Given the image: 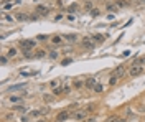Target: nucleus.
<instances>
[{"instance_id": "nucleus-1", "label": "nucleus", "mask_w": 145, "mask_h": 122, "mask_svg": "<svg viewBox=\"0 0 145 122\" xmlns=\"http://www.w3.org/2000/svg\"><path fill=\"white\" fill-rule=\"evenodd\" d=\"M144 73V66H137V65H132L130 68V71H129V74L130 76H138Z\"/></svg>"}, {"instance_id": "nucleus-2", "label": "nucleus", "mask_w": 145, "mask_h": 122, "mask_svg": "<svg viewBox=\"0 0 145 122\" xmlns=\"http://www.w3.org/2000/svg\"><path fill=\"white\" fill-rule=\"evenodd\" d=\"M20 45H22V48L30 50V48H33L36 45V41H35V40H22V41H20Z\"/></svg>"}, {"instance_id": "nucleus-3", "label": "nucleus", "mask_w": 145, "mask_h": 122, "mask_svg": "<svg viewBox=\"0 0 145 122\" xmlns=\"http://www.w3.org/2000/svg\"><path fill=\"white\" fill-rule=\"evenodd\" d=\"M45 114H48V107H45V109H36V111H31V112H30V115H33V117H40V115H45Z\"/></svg>"}, {"instance_id": "nucleus-4", "label": "nucleus", "mask_w": 145, "mask_h": 122, "mask_svg": "<svg viewBox=\"0 0 145 122\" xmlns=\"http://www.w3.org/2000/svg\"><path fill=\"white\" fill-rule=\"evenodd\" d=\"M36 13H40V15H48V13H50V8H48L46 5H38V7H36Z\"/></svg>"}, {"instance_id": "nucleus-5", "label": "nucleus", "mask_w": 145, "mask_h": 122, "mask_svg": "<svg viewBox=\"0 0 145 122\" xmlns=\"http://www.w3.org/2000/svg\"><path fill=\"white\" fill-rule=\"evenodd\" d=\"M81 43H82V46H84V48H87V50H92V48H94V43H92V41H91V38H87V36H86V38H82V41H81Z\"/></svg>"}, {"instance_id": "nucleus-6", "label": "nucleus", "mask_w": 145, "mask_h": 122, "mask_svg": "<svg viewBox=\"0 0 145 122\" xmlns=\"http://www.w3.org/2000/svg\"><path fill=\"white\" fill-rule=\"evenodd\" d=\"M68 117H69V111H63V112H59V114H58L56 121H58V122H63V121H66Z\"/></svg>"}, {"instance_id": "nucleus-7", "label": "nucleus", "mask_w": 145, "mask_h": 122, "mask_svg": "<svg viewBox=\"0 0 145 122\" xmlns=\"http://www.w3.org/2000/svg\"><path fill=\"white\" fill-rule=\"evenodd\" d=\"M124 73H125V66H119L117 69L114 71V76H117L119 79H120V78L124 76Z\"/></svg>"}, {"instance_id": "nucleus-8", "label": "nucleus", "mask_w": 145, "mask_h": 122, "mask_svg": "<svg viewBox=\"0 0 145 122\" xmlns=\"http://www.w3.org/2000/svg\"><path fill=\"white\" fill-rule=\"evenodd\" d=\"M25 83H22V84H15V86H10L8 87V91L10 93H13V91H20V89H25Z\"/></svg>"}, {"instance_id": "nucleus-9", "label": "nucleus", "mask_w": 145, "mask_h": 122, "mask_svg": "<svg viewBox=\"0 0 145 122\" xmlns=\"http://www.w3.org/2000/svg\"><path fill=\"white\" fill-rule=\"evenodd\" d=\"M84 117H86V112H84V111H76V112H74V119H78V121H81Z\"/></svg>"}, {"instance_id": "nucleus-10", "label": "nucleus", "mask_w": 145, "mask_h": 122, "mask_svg": "<svg viewBox=\"0 0 145 122\" xmlns=\"http://www.w3.org/2000/svg\"><path fill=\"white\" fill-rule=\"evenodd\" d=\"M116 3H117V7H119V8H122V7H127V5H130V2H127V0H117Z\"/></svg>"}, {"instance_id": "nucleus-11", "label": "nucleus", "mask_w": 145, "mask_h": 122, "mask_svg": "<svg viewBox=\"0 0 145 122\" xmlns=\"http://www.w3.org/2000/svg\"><path fill=\"white\" fill-rule=\"evenodd\" d=\"M51 41H53L54 45H61V41H63V38L59 36V35H54V36L51 38Z\"/></svg>"}, {"instance_id": "nucleus-12", "label": "nucleus", "mask_w": 145, "mask_h": 122, "mask_svg": "<svg viewBox=\"0 0 145 122\" xmlns=\"http://www.w3.org/2000/svg\"><path fill=\"white\" fill-rule=\"evenodd\" d=\"M96 84H97V83H96V79H94V78H91V79L86 81V86H87V87H94Z\"/></svg>"}, {"instance_id": "nucleus-13", "label": "nucleus", "mask_w": 145, "mask_h": 122, "mask_svg": "<svg viewBox=\"0 0 145 122\" xmlns=\"http://www.w3.org/2000/svg\"><path fill=\"white\" fill-rule=\"evenodd\" d=\"M117 8V3H107V10H110V12H116Z\"/></svg>"}, {"instance_id": "nucleus-14", "label": "nucleus", "mask_w": 145, "mask_h": 122, "mask_svg": "<svg viewBox=\"0 0 145 122\" xmlns=\"http://www.w3.org/2000/svg\"><path fill=\"white\" fill-rule=\"evenodd\" d=\"M15 111H18V112H27L28 107H27V106H17V107H15Z\"/></svg>"}, {"instance_id": "nucleus-15", "label": "nucleus", "mask_w": 145, "mask_h": 122, "mask_svg": "<svg viewBox=\"0 0 145 122\" xmlns=\"http://www.w3.org/2000/svg\"><path fill=\"white\" fill-rule=\"evenodd\" d=\"M64 40H69V41H76L78 36L76 35H64Z\"/></svg>"}, {"instance_id": "nucleus-16", "label": "nucleus", "mask_w": 145, "mask_h": 122, "mask_svg": "<svg viewBox=\"0 0 145 122\" xmlns=\"http://www.w3.org/2000/svg\"><path fill=\"white\" fill-rule=\"evenodd\" d=\"M99 15H101V12L97 8H92V10H91V17H94V18H96V17H99Z\"/></svg>"}, {"instance_id": "nucleus-17", "label": "nucleus", "mask_w": 145, "mask_h": 122, "mask_svg": "<svg viewBox=\"0 0 145 122\" xmlns=\"http://www.w3.org/2000/svg\"><path fill=\"white\" fill-rule=\"evenodd\" d=\"M132 5H145V0H130Z\"/></svg>"}, {"instance_id": "nucleus-18", "label": "nucleus", "mask_w": 145, "mask_h": 122, "mask_svg": "<svg viewBox=\"0 0 145 122\" xmlns=\"http://www.w3.org/2000/svg\"><path fill=\"white\" fill-rule=\"evenodd\" d=\"M145 63V58H137L135 61H134V65H137V66H140V65H144Z\"/></svg>"}, {"instance_id": "nucleus-19", "label": "nucleus", "mask_w": 145, "mask_h": 122, "mask_svg": "<svg viewBox=\"0 0 145 122\" xmlns=\"http://www.w3.org/2000/svg\"><path fill=\"white\" fill-rule=\"evenodd\" d=\"M117 79H119L117 76H114V74H112V76H110V81H109V84H110V86H114L116 83H117Z\"/></svg>"}, {"instance_id": "nucleus-20", "label": "nucleus", "mask_w": 145, "mask_h": 122, "mask_svg": "<svg viewBox=\"0 0 145 122\" xmlns=\"http://www.w3.org/2000/svg\"><path fill=\"white\" fill-rule=\"evenodd\" d=\"M7 55H8L10 58H13L15 55H17V50H15V48H10V50H8V53H7Z\"/></svg>"}, {"instance_id": "nucleus-21", "label": "nucleus", "mask_w": 145, "mask_h": 122, "mask_svg": "<svg viewBox=\"0 0 145 122\" xmlns=\"http://www.w3.org/2000/svg\"><path fill=\"white\" fill-rule=\"evenodd\" d=\"M45 53H46V51L40 50V51H36V53H35V56H36V58H43V56H45Z\"/></svg>"}, {"instance_id": "nucleus-22", "label": "nucleus", "mask_w": 145, "mask_h": 122, "mask_svg": "<svg viewBox=\"0 0 145 122\" xmlns=\"http://www.w3.org/2000/svg\"><path fill=\"white\" fill-rule=\"evenodd\" d=\"M94 91L96 93H102V84H96L94 86Z\"/></svg>"}, {"instance_id": "nucleus-23", "label": "nucleus", "mask_w": 145, "mask_h": 122, "mask_svg": "<svg viewBox=\"0 0 145 122\" xmlns=\"http://www.w3.org/2000/svg\"><path fill=\"white\" fill-rule=\"evenodd\" d=\"M109 122H124V119H120V117H110Z\"/></svg>"}, {"instance_id": "nucleus-24", "label": "nucleus", "mask_w": 145, "mask_h": 122, "mask_svg": "<svg viewBox=\"0 0 145 122\" xmlns=\"http://www.w3.org/2000/svg\"><path fill=\"white\" fill-rule=\"evenodd\" d=\"M69 63H72V59H71V58H66V59H63V63H61V65L66 66V65H69Z\"/></svg>"}, {"instance_id": "nucleus-25", "label": "nucleus", "mask_w": 145, "mask_h": 122, "mask_svg": "<svg viewBox=\"0 0 145 122\" xmlns=\"http://www.w3.org/2000/svg\"><path fill=\"white\" fill-rule=\"evenodd\" d=\"M76 8H78V5H76V3H72V5H69V7H68V12H74Z\"/></svg>"}, {"instance_id": "nucleus-26", "label": "nucleus", "mask_w": 145, "mask_h": 122, "mask_svg": "<svg viewBox=\"0 0 145 122\" xmlns=\"http://www.w3.org/2000/svg\"><path fill=\"white\" fill-rule=\"evenodd\" d=\"M72 86H74V87H81V86H82V81H78V79H76V81L72 83Z\"/></svg>"}, {"instance_id": "nucleus-27", "label": "nucleus", "mask_w": 145, "mask_h": 122, "mask_svg": "<svg viewBox=\"0 0 145 122\" xmlns=\"http://www.w3.org/2000/svg\"><path fill=\"white\" fill-rule=\"evenodd\" d=\"M20 101V97H17V96H12L10 97V102H18Z\"/></svg>"}, {"instance_id": "nucleus-28", "label": "nucleus", "mask_w": 145, "mask_h": 122, "mask_svg": "<svg viewBox=\"0 0 145 122\" xmlns=\"http://www.w3.org/2000/svg\"><path fill=\"white\" fill-rule=\"evenodd\" d=\"M50 56H51V59H56V58H58V53H56V51H51Z\"/></svg>"}, {"instance_id": "nucleus-29", "label": "nucleus", "mask_w": 145, "mask_h": 122, "mask_svg": "<svg viewBox=\"0 0 145 122\" xmlns=\"http://www.w3.org/2000/svg\"><path fill=\"white\" fill-rule=\"evenodd\" d=\"M7 61H8L7 56H2V58H0V63H2V65H7Z\"/></svg>"}, {"instance_id": "nucleus-30", "label": "nucleus", "mask_w": 145, "mask_h": 122, "mask_svg": "<svg viewBox=\"0 0 145 122\" xmlns=\"http://www.w3.org/2000/svg\"><path fill=\"white\" fill-rule=\"evenodd\" d=\"M12 7H13V3H5V5H3V8H5V10H10Z\"/></svg>"}, {"instance_id": "nucleus-31", "label": "nucleus", "mask_w": 145, "mask_h": 122, "mask_svg": "<svg viewBox=\"0 0 145 122\" xmlns=\"http://www.w3.org/2000/svg\"><path fill=\"white\" fill-rule=\"evenodd\" d=\"M17 20H20V22H23V20H25V15H22V13H18V15H17Z\"/></svg>"}, {"instance_id": "nucleus-32", "label": "nucleus", "mask_w": 145, "mask_h": 122, "mask_svg": "<svg viewBox=\"0 0 145 122\" xmlns=\"http://www.w3.org/2000/svg\"><path fill=\"white\" fill-rule=\"evenodd\" d=\"M3 20H5V22H13V18H12L10 15H5V17H3Z\"/></svg>"}, {"instance_id": "nucleus-33", "label": "nucleus", "mask_w": 145, "mask_h": 122, "mask_svg": "<svg viewBox=\"0 0 145 122\" xmlns=\"http://www.w3.org/2000/svg\"><path fill=\"white\" fill-rule=\"evenodd\" d=\"M63 93V89H59V87H54V94H56V96H58V94H61Z\"/></svg>"}, {"instance_id": "nucleus-34", "label": "nucleus", "mask_w": 145, "mask_h": 122, "mask_svg": "<svg viewBox=\"0 0 145 122\" xmlns=\"http://www.w3.org/2000/svg\"><path fill=\"white\" fill-rule=\"evenodd\" d=\"M43 99H45V102H50V101H51V96L46 94V96H43Z\"/></svg>"}, {"instance_id": "nucleus-35", "label": "nucleus", "mask_w": 145, "mask_h": 122, "mask_svg": "<svg viewBox=\"0 0 145 122\" xmlns=\"http://www.w3.org/2000/svg\"><path fill=\"white\" fill-rule=\"evenodd\" d=\"M94 38H96V40H97V41H102V40H104V38L101 36V35H94Z\"/></svg>"}, {"instance_id": "nucleus-36", "label": "nucleus", "mask_w": 145, "mask_h": 122, "mask_svg": "<svg viewBox=\"0 0 145 122\" xmlns=\"http://www.w3.org/2000/svg\"><path fill=\"white\" fill-rule=\"evenodd\" d=\"M61 18H63V15H61V13H58V15L54 17V20H61Z\"/></svg>"}, {"instance_id": "nucleus-37", "label": "nucleus", "mask_w": 145, "mask_h": 122, "mask_svg": "<svg viewBox=\"0 0 145 122\" xmlns=\"http://www.w3.org/2000/svg\"><path fill=\"white\" fill-rule=\"evenodd\" d=\"M140 111H142V112H145V106H142V107H140Z\"/></svg>"}, {"instance_id": "nucleus-38", "label": "nucleus", "mask_w": 145, "mask_h": 122, "mask_svg": "<svg viewBox=\"0 0 145 122\" xmlns=\"http://www.w3.org/2000/svg\"><path fill=\"white\" fill-rule=\"evenodd\" d=\"M38 122H46V121H38Z\"/></svg>"}, {"instance_id": "nucleus-39", "label": "nucleus", "mask_w": 145, "mask_h": 122, "mask_svg": "<svg viewBox=\"0 0 145 122\" xmlns=\"http://www.w3.org/2000/svg\"><path fill=\"white\" fill-rule=\"evenodd\" d=\"M144 121H145V117H144Z\"/></svg>"}]
</instances>
